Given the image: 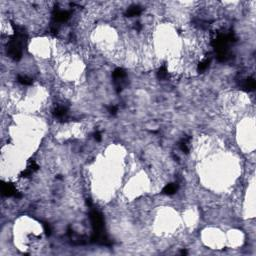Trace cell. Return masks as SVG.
Here are the masks:
<instances>
[{
	"mask_svg": "<svg viewBox=\"0 0 256 256\" xmlns=\"http://www.w3.org/2000/svg\"><path fill=\"white\" fill-rule=\"evenodd\" d=\"M2 193L4 195L6 196H11V195H16V189L14 187L12 184H9V183H6V184H3L2 186Z\"/></svg>",
	"mask_w": 256,
	"mask_h": 256,
	"instance_id": "6da1fadb",
	"label": "cell"
},
{
	"mask_svg": "<svg viewBox=\"0 0 256 256\" xmlns=\"http://www.w3.org/2000/svg\"><path fill=\"white\" fill-rule=\"evenodd\" d=\"M177 190V185L175 183H170V184H167L166 186L163 188V193L167 194V195H172Z\"/></svg>",
	"mask_w": 256,
	"mask_h": 256,
	"instance_id": "7a4b0ae2",
	"label": "cell"
},
{
	"mask_svg": "<svg viewBox=\"0 0 256 256\" xmlns=\"http://www.w3.org/2000/svg\"><path fill=\"white\" fill-rule=\"evenodd\" d=\"M140 13H141V8L138 6H133V7H130L127 10V16H129V17L138 16Z\"/></svg>",
	"mask_w": 256,
	"mask_h": 256,
	"instance_id": "3957f363",
	"label": "cell"
},
{
	"mask_svg": "<svg viewBox=\"0 0 256 256\" xmlns=\"http://www.w3.org/2000/svg\"><path fill=\"white\" fill-rule=\"evenodd\" d=\"M243 88H245L246 90H253L255 88V81L254 79L252 78H248L247 80H245V82L243 84Z\"/></svg>",
	"mask_w": 256,
	"mask_h": 256,
	"instance_id": "277c9868",
	"label": "cell"
},
{
	"mask_svg": "<svg viewBox=\"0 0 256 256\" xmlns=\"http://www.w3.org/2000/svg\"><path fill=\"white\" fill-rule=\"evenodd\" d=\"M18 82L21 83L22 85H30L32 84V79L27 77V76H18Z\"/></svg>",
	"mask_w": 256,
	"mask_h": 256,
	"instance_id": "5b68a950",
	"label": "cell"
}]
</instances>
